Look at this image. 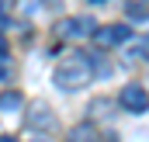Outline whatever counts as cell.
I'll return each instance as SVG.
<instances>
[{"label": "cell", "mask_w": 149, "mask_h": 142, "mask_svg": "<svg viewBox=\"0 0 149 142\" xmlns=\"http://www.w3.org/2000/svg\"><path fill=\"white\" fill-rule=\"evenodd\" d=\"M94 73H97V66H94L90 52H70L56 66V87H63V90H83L94 80Z\"/></svg>", "instance_id": "1"}, {"label": "cell", "mask_w": 149, "mask_h": 142, "mask_svg": "<svg viewBox=\"0 0 149 142\" xmlns=\"http://www.w3.org/2000/svg\"><path fill=\"white\" fill-rule=\"evenodd\" d=\"M52 31L59 38H83V35H94L97 24H94L90 17H63V21H56Z\"/></svg>", "instance_id": "2"}, {"label": "cell", "mask_w": 149, "mask_h": 142, "mask_svg": "<svg viewBox=\"0 0 149 142\" xmlns=\"http://www.w3.org/2000/svg\"><path fill=\"white\" fill-rule=\"evenodd\" d=\"M94 38H97L101 49H114V45H125V42L132 38V28H128V24H104V28L94 31Z\"/></svg>", "instance_id": "3"}, {"label": "cell", "mask_w": 149, "mask_h": 142, "mask_svg": "<svg viewBox=\"0 0 149 142\" xmlns=\"http://www.w3.org/2000/svg\"><path fill=\"white\" fill-rule=\"evenodd\" d=\"M118 101H121L125 111H146V107H149V94L139 87V83H128V87L121 90V97H118Z\"/></svg>", "instance_id": "4"}, {"label": "cell", "mask_w": 149, "mask_h": 142, "mask_svg": "<svg viewBox=\"0 0 149 142\" xmlns=\"http://www.w3.org/2000/svg\"><path fill=\"white\" fill-rule=\"evenodd\" d=\"M125 59L128 63H146L149 59V35H135L125 42Z\"/></svg>", "instance_id": "5"}, {"label": "cell", "mask_w": 149, "mask_h": 142, "mask_svg": "<svg viewBox=\"0 0 149 142\" xmlns=\"http://www.w3.org/2000/svg\"><path fill=\"white\" fill-rule=\"evenodd\" d=\"M28 125H31V128H52L56 118H52V111L42 104V101H35V104L28 107Z\"/></svg>", "instance_id": "6"}, {"label": "cell", "mask_w": 149, "mask_h": 142, "mask_svg": "<svg viewBox=\"0 0 149 142\" xmlns=\"http://www.w3.org/2000/svg\"><path fill=\"white\" fill-rule=\"evenodd\" d=\"M70 142H101V132L94 128V121H80L70 128Z\"/></svg>", "instance_id": "7"}, {"label": "cell", "mask_w": 149, "mask_h": 142, "mask_svg": "<svg viewBox=\"0 0 149 142\" xmlns=\"http://www.w3.org/2000/svg\"><path fill=\"white\" fill-rule=\"evenodd\" d=\"M0 107H3V111H14V107H21V94H17V90L3 94V97H0Z\"/></svg>", "instance_id": "8"}, {"label": "cell", "mask_w": 149, "mask_h": 142, "mask_svg": "<svg viewBox=\"0 0 149 142\" xmlns=\"http://www.w3.org/2000/svg\"><path fill=\"white\" fill-rule=\"evenodd\" d=\"M7 73H10L7 70V56H0V76H7Z\"/></svg>", "instance_id": "9"}, {"label": "cell", "mask_w": 149, "mask_h": 142, "mask_svg": "<svg viewBox=\"0 0 149 142\" xmlns=\"http://www.w3.org/2000/svg\"><path fill=\"white\" fill-rule=\"evenodd\" d=\"M3 52H7V38L0 35V56H3Z\"/></svg>", "instance_id": "10"}, {"label": "cell", "mask_w": 149, "mask_h": 142, "mask_svg": "<svg viewBox=\"0 0 149 142\" xmlns=\"http://www.w3.org/2000/svg\"><path fill=\"white\" fill-rule=\"evenodd\" d=\"M0 142H17V139H10V135H0Z\"/></svg>", "instance_id": "11"}, {"label": "cell", "mask_w": 149, "mask_h": 142, "mask_svg": "<svg viewBox=\"0 0 149 142\" xmlns=\"http://www.w3.org/2000/svg\"><path fill=\"white\" fill-rule=\"evenodd\" d=\"M35 142H49V139H35Z\"/></svg>", "instance_id": "12"}]
</instances>
